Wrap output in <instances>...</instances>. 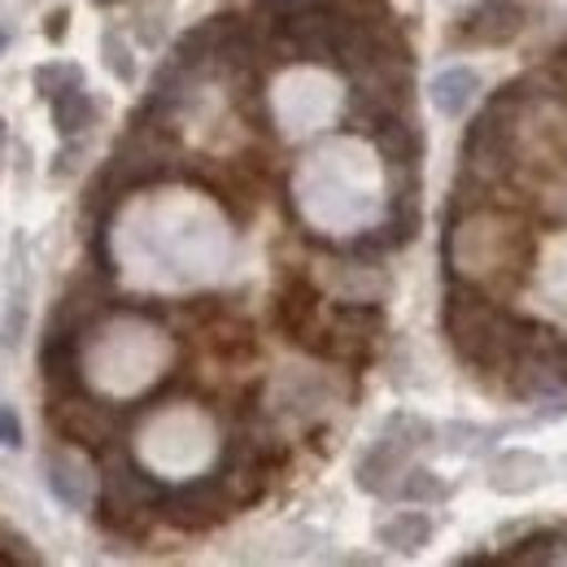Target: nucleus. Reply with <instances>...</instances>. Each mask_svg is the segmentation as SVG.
<instances>
[{
  "mask_svg": "<svg viewBox=\"0 0 567 567\" xmlns=\"http://www.w3.org/2000/svg\"><path fill=\"white\" fill-rule=\"evenodd\" d=\"M533 328L537 323L502 310L472 284H450V292H445V337L458 350V358L472 362L476 371L511 367L533 341Z\"/></svg>",
  "mask_w": 567,
  "mask_h": 567,
  "instance_id": "nucleus-1",
  "label": "nucleus"
},
{
  "mask_svg": "<svg viewBox=\"0 0 567 567\" xmlns=\"http://www.w3.org/2000/svg\"><path fill=\"white\" fill-rule=\"evenodd\" d=\"M162 485L136 467L132 458H114V467L105 472V485H101V497H96V524L114 537H127L136 542L148 533V519L162 502Z\"/></svg>",
  "mask_w": 567,
  "mask_h": 567,
  "instance_id": "nucleus-2",
  "label": "nucleus"
},
{
  "mask_svg": "<svg viewBox=\"0 0 567 567\" xmlns=\"http://www.w3.org/2000/svg\"><path fill=\"white\" fill-rule=\"evenodd\" d=\"M432 436V427L424 420H411V415H393L389 427L375 436V445L362 454L358 463V489L367 494H393V476H402L406 458L415 445H424Z\"/></svg>",
  "mask_w": 567,
  "mask_h": 567,
  "instance_id": "nucleus-3",
  "label": "nucleus"
},
{
  "mask_svg": "<svg viewBox=\"0 0 567 567\" xmlns=\"http://www.w3.org/2000/svg\"><path fill=\"white\" fill-rule=\"evenodd\" d=\"M123 411L101 402V398H83L79 389L74 393H58L49 398V427L74 441V445H87V450H105L110 441H118V427H123Z\"/></svg>",
  "mask_w": 567,
  "mask_h": 567,
  "instance_id": "nucleus-4",
  "label": "nucleus"
},
{
  "mask_svg": "<svg viewBox=\"0 0 567 567\" xmlns=\"http://www.w3.org/2000/svg\"><path fill=\"white\" fill-rule=\"evenodd\" d=\"M162 515H166V524H175L179 533H206L214 524H223L231 511H236V502L227 494V485H223V476L214 472L206 481H193V485H179V489H171V494H162Z\"/></svg>",
  "mask_w": 567,
  "mask_h": 567,
  "instance_id": "nucleus-5",
  "label": "nucleus"
},
{
  "mask_svg": "<svg viewBox=\"0 0 567 567\" xmlns=\"http://www.w3.org/2000/svg\"><path fill=\"white\" fill-rule=\"evenodd\" d=\"M319 306L323 297L306 276H288L276 292V323L284 328V337H292L315 354H323V341H328V323H319Z\"/></svg>",
  "mask_w": 567,
  "mask_h": 567,
  "instance_id": "nucleus-6",
  "label": "nucleus"
},
{
  "mask_svg": "<svg viewBox=\"0 0 567 567\" xmlns=\"http://www.w3.org/2000/svg\"><path fill=\"white\" fill-rule=\"evenodd\" d=\"M524 18L528 13L515 0H472L454 22V40L472 49H502L524 31Z\"/></svg>",
  "mask_w": 567,
  "mask_h": 567,
  "instance_id": "nucleus-7",
  "label": "nucleus"
},
{
  "mask_svg": "<svg viewBox=\"0 0 567 567\" xmlns=\"http://www.w3.org/2000/svg\"><path fill=\"white\" fill-rule=\"evenodd\" d=\"M384 332V310L367 306V301H341L328 319V341H323V358H358L371 354L375 337Z\"/></svg>",
  "mask_w": 567,
  "mask_h": 567,
  "instance_id": "nucleus-8",
  "label": "nucleus"
},
{
  "mask_svg": "<svg viewBox=\"0 0 567 567\" xmlns=\"http://www.w3.org/2000/svg\"><path fill=\"white\" fill-rule=\"evenodd\" d=\"M240 22H245V18H236V13H214V18H206V22H197L193 31L179 35L171 62H179L184 71H193V74L206 71V66H214V62L223 58V44L236 35Z\"/></svg>",
  "mask_w": 567,
  "mask_h": 567,
  "instance_id": "nucleus-9",
  "label": "nucleus"
},
{
  "mask_svg": "<svg viewBox=\"0 0 567 567\" xmlns=\"http://www.w3.org/2000/svg\"><path fill=\"white\" fill-rule=\"evenodd\" d=\"M476 92H481V74L467 71V66L441 71L432 79V105H436V114H445V118H458V114L476 101Z\"/></svg>",
  "mask_w": 567,
  "mask_h": 567,
  "instance_id": "nucleus-10",
  "label": "nucleus"
},
{
  "mask_svg": "<svg viewBox=\"0 0 567 567\" xmlns=\"http://www.w3.org/2000/svg\"><path fill=\"white\" fill-rule=\"evenodd\" d=\"M371 141H375V148H380V157L393 162L398 171H406L411 162H420V132H415L402 114H389V118L371 132Z\"/></svg>",
  "mask_w": 567,
  "mask_h": 567,
  "instance_id": "nucleus-11",
  "label": "nucleus"
},
{
  "mask_svg": "<svg viewBox=\"0 0 567 567\" xmlns=\"http://www.w3.org/2000/svg\"><path fill=\"white\" fill-rule=\"evenodd\" d=\"M542 476H546V463L537 454H528V450H515V454H506V458L494 463L497 494H528V489L542 485Z\"/></svg>",
  "mask_w": 567,
  "mask_h": 567,
  "instance_id": "nucleus-12",
  "label": "nucleus"
},
{
  "mask_svg": "<svg viewBox=\"0 0 567 567\" xmlns=\"http://www.w3.org/2000/svg\"><path fill=\"white\" fill-rule=\"evenodd\" d=\"M432 542V519L424 511H398L393 519L380 524V546L389 550H402V555H415Z\"/></svg>",
  "mask_w": 567,
  "mask_h": 567,
  "instance_id": "nucleus-13",
  "label": "nucleus"
},
{
  "mask_svg": "<svg viewBox=\"0 0 567 567\" xmlns=\"http://www.w3.org/2000/svg\"><path fill=\"white\" fill-rule=\"evenodd\" d=\"M49 105H53V127H58L62 141H79V136L87 132L92 114H96V105H92V96H87L83 83H79V87H66V92L53 96Z\"/></svg>",
  "mask_w": 567,
  "mask_h": 567,
  "instance_id": "nucleus-14",
  "label": "nucleus"
},
{
  "mask_svg": "<svg viewBox=\"0 0 567 567\" xmlns=\"http://www.w3.org/2000/svg\"><path fill=\"white\" fill-rule=\"evenodd\" d=\"M49 476V489H53V497H62L66 506H83L87 502V494H83V467L74 463V458H66V454H49V467H44Z\"/></svg>",
  "mask_w": 567,
  "mask_h": 567,
  "instance_id": "nucleus-15",
  "label": "nucleus"
},
{
  "mask_svg": "<svg viewBox=\"0 0 567 567\" xmlns=\"http://www.w3.org/2000/svg\"><path fill=\"white\" fill-rule=\"evenodd\" d=\"M559 546H564V533L542 528V533H528L515 550H506L502 564H555L559 559Z\"/></svg>",
  "mask_w": 567,
  "mask_h": 567,
  "instance_id": "nucleus-16",
  "label": "nucleus"
},
{
  "mask_svg": "<svg viewBox=\"0 0 567 567\" xmlns=\"http://www.w3.org/2000/svg\"><path fill=\"white\" fill-rule=\"evenodd\" d=\"M79 83H83V71L71 66V62H53V66H40V71H35V87H40L44 101L62 96L66 87H79Z\"/></svg>",
  "mask_w": 567,
  "mask_h": 567,
  "instance_id": "nucleus-17",
  "label": "nucleus"
},
{
  "mask_svg": "<svg viewBox=\"0 0 567 567\" xmlns=\"http://www.w3.org/2000/svg\"><path fill=\"white\" fill-rule=\"evenodd\" d=\"M393 494L406 497V502H436V497H445V485L427 467H411V472H402V485Z\"/></svg>",
  "mask_w": 567,
  "mask_h": 567,
  "instance_id": "nucleus-18",
  "label": "nucleus"
},
{
  "mask_svg": "<svg viewBox=\"0 0 567 567\" xmlns=\"http://www.w3.org/2000/svg\"><path fill=\"white\" fill-rule=\"evenodd\" d=\"M101 49H105V66H110V74H114V79H123V83H132V79H136V62H132V49L123 44V35H118V31H105Z\"/></svg>",
  "mask_w": 567,
  "mask_h": 567,
  "instance_id": "nucleus-19",
  "label": "nucleus"
},
{
  "mask_svg": "<svg viewBox=\"0 0 567 567\" xmlns=\"http://www.w3.org/2000/svg\"><path fill=\"white\" fill-rule=\"evenodd\" d=\"M323 4L354 22H389V0H323Z\"/></svg>",
  "mask_w": 567,
  "mask_h": 567,
  "instance_id": "nucleus-20",
  "label": "nucleus"
},
{
  "mask_svg": "<svg viewBox=\"0 0 567 567\" xmlns=\"http://www.w3.org/2000/svg\"><path fill=\"white\" fill-rule=\"evenodd\" d=\"M22 445V424H18V411L0 402V450H18Z\"/></svg>",
  "mask_w": 567,
  "mask_h": 567,
  "instance_id": "nucleus-21",
  "label": "nucleus"
},
{
  "mask_svg": "<svg viewBox=\"0 0 567 567\" xmlns=\"http://www.w3.org/2000/svg\"><path fill=\"white\" fill-rule=\"evenodd\" d=\"M66 18H71L66 9L49 13V22H44V35H49V40H66Z\"/></svg>",
  "mask_w": 567,
  "mask_h": 567,
  "instance_id": "nucleus-22",
  "label": "nucleus"
},
{
  "mask_svg": "<svg viewBox=\"0 0 567 567\" xmlns=\"http://www.w3.org/2000/svg\"><path fill=\"white\" fill-rule=\"evenodd\" d=\"M559 375H564V384H567V341L559 346Z\"/></svg>",
  "mask_w": 567,
  "mask_h": 567,
  "instance_id": "nucleus-23",
  "label": "nucleus"
},
{
  "mask_svg": "<svg viewBox=\"0 0 567 567\" xmlns=\"http://www.w3.org/2000/svg\"><path fill=\"white\" fill-rule=\"evenodd\" d=\"M96 4H105V9H110V4H123V0H96Z\"/></svg>",
  "mask_w": 567,
  "mask_h": 567,
  "instance_id": "nucleus-24",
  "label": "nucleus"
},
{
  "mask_svg": "<svg viewBox=\"0 0 567 567\" xmlns=\"http://www.w3.org/2000/svg\"><path fill=\"white\" fill-rule=\"evenodd\" d=\"M4 40H9V35H4V31H0V49H4Z\"/></svg>",
  "mask_w": 567,
  "mask_h": 567,
  "instance_id": "nucleus-25",
  "label": "nucleus"
},
{
  "mask_svg": "<svg viewBox=\"0 0 567 567\" xmlns=\"http://www.w3.org/2000/svg\"><path fill=\"white\" fill-rule=\"evenodd\" d=\"M0 144H4V123H0Z\"/></svg>",
  "mask_w": 567,
  "mask_h": 567,
  "instance_id": "nucleus-26",
  "label": "nucleus"
}]
</instances>
